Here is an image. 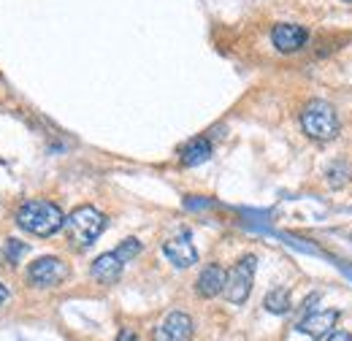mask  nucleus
Returning a JSON list of instances; mask_svg holds the SVG:
<instances>
[{
  "instance_id": "nucleus-1",
  "label": "nucleus",
  "mask_w": 352,
  "mask_h": 341,
  "mask_svg": "<svg viewBox=\"0 0 352 341\" xmlns=\"http://www.w3.org/2000/svg\"><path fill=\"white\" fill-rule=\"evenodd\" d=\"M16 225L30 233V236H38V239H49L54 236L57 230H63L65 225V214L57 204L52 201H41V198H33V201H25L19 204L16 209Z\"/></svg>"
},
{
  "instance_id": "nucleus-2",
  "label": "nucleus",
  "mask_w": 352,
  "mask_h": 341,
  "mask_svg": "<svg viewBox=\"0 0 352 341\" xmlns=\"http://www.w3.org/2000/svg\"><path fill=\"white\" fill-rule=\"evenodd\" d=\"M106 225H109V219H106L103 212H98L95 206H79V209H74L65 217L63 228H65L68 241H71L74 250H89L100 239Z\"/></svg>"
},
{
  "instance_id": "nucleus-3",
  "label": "nucleus",
  "mask_w": 352,
  "mask_h": 341,
  "mask_svg": "<svg viewBox=\"0 0 352 341\" xmlns=\"http://www.w3.org/2000/svg\"><path fill=\"white\" fill-rule=\"evenodd\" d=\"M301 128L307 133L311 141H320V144H328L339 135L342 122H339V114L336 109L328 103V100H309L307 106L301 109Z\"/></svg>"
},
{
  "instance_id": "nucleus-4",
  "label": "nucleus",
  "mask_w": 352,
  "mask_h": 341,
  "mask_svg": "<svg viewBox=\"0 0 352 341\" xmlns=\"http://www.w3.org/2000/svg\"><path fill=\"white\" fill-rule=\"evenodd\" d=\"M255 268H258V257L255 255H244L230 271H225V287H222V296L241 306L244 300L250 298L252 293V282H255Z\"/></svg>"
},
{
  "instance_id": "nucleus-5",
  "label": "nucleus",
  "mask_w": 352,
  "mask_h": 341,
  "mask_svg": "<svg viewBox=\"0 0 352 341\" xmlns=\"http://www.w3.org/2000/svg\"><path fill=\"white\" fill-rule=\"evenodd\" d=\"M68 274H71V268L60 257H38L28 268V282L38 290H49V287H60L68 279Z\"/></svg>"
},
{
  "instance_id": "nucleus-6",
  "label": "nucleus",
  "mask_w": 352,
  "mask_h": 341,
  "mask_svg": "<svg viewBox=\"0 0 352 341\" xmlns=\"http://www.w3.org/2000/svg\"><path fill=\"white\" fill-rule=\"evenodd\" d=\"M195 336V322L184 311H171L152 333V341H192Z\"/></svg>"
},
{
  "instance_id": "nucleus-7",
  "label": "nucleus",
  "mask_w": 352,
  "mask_h": 341,
  "mask_svg": "<svg viewBox=\"0 0 352 341\" xmlns=\"http://www.w3.org/2000/svg\"><path fill=\"white\" fill-rule=\"evenodd\" d=\"M271 41L282 54H290V52H298L301 46H307L309 30L301 25H293V22H282L271 30Z\"/></svg>"
},
{
  "instance_id": "nucleus-8",
  "label": "nucleus",
  "mask_w": 352,
  "mask_h": 341,
  "mask_svg": "<svg viewBox=\"0 0 352 341\" xmlns=\"http://www.w3.org/2000/svg\"><path fill=\"white\" fill-rule=\"evenodd\" d=\"M163 255L168 257V263H171L174 268H190V265L198 263V250H195V244L190 241L187 233L168 239V241L163 244Z\"/></svg>"
},
{
  "instance_id": "nucleus-9",
  "label": "nucleus",
  "mask_w": 352,
  "mask_h": 341,
  "mask_svg": "<svg viewBox=\"0 0 352 341\" xmlns=\"http://www.w3.org/2000/svg\"><path fill=\"white\" fill-rule=\"evenodd\" d=\"M339 322V311L336 309H328V311H309L307 317L298 322V331L307 333L311 339H322L328 336Z\"/></svg>"
},
{
  "instance_id": "nucleus-10",
  "label": "nucleus",
  "mask_w": 352,
  "mask_h": 341,
  "mask_svg": "<svg viewBox=\"0 0 352 341\" xmlns=\"http://www.w3.org/2000/svg\"><path fill=\"white\" fill-rule=\"evenodd\" d=\"M122 271H125V263L114 255V252H106V255L95 257V263L89 268L92 279L100 282V285H117L120 276H122Z\"/></svg>"
},
{
  "instance_id": "nucleus-11",
  "label": "nucleus",
  "mask_w": 352,
  "mask_h": 341,
  "mask_svg": "<svg viewBox=\"0 0 352 341\" xmlns=\"http://www.w3.org/2000/svg\"><path fill=\"white\" fill-rule=\"evenodd\" d=\"M222 287H225V268L217 263L206 265L195 282V290L201 298H217V296H222Z\"/></svg>"
},
{
  "instance_id": "nucleus-12",
  "label": "nucleus",
  "mask_w": 352,
  "mask_h": 341,
  "mask_svg": "<svg viewBox=\"0 0 352 341\" xmlns=\"http://www.w3.org/2000/svg\"><path fill=\"white\" fill-rule=\"evenodd\" d=\"M212 157V141L209 138H204V135H198V138H192V141H187L184 146H182V166L184 168H195V166H201V163H206Z\"/></svg>"
},
{
  "instance_id": "nucleus-13",
  "label": "nucleus",
  "mask_w": 352,
  "mask_h": 341,
  "mask_svg": "<svg viewBox=\"0 0 352 341\" xmlns=\"http://www.w3.org/2000/svg\"><path fill=\"white\" fill-rule=\"evenodd\" d=\"M325 176H328V184H331L333 190H342V187H347V184L352 182V163H347V160H336V163L328 166Z\"/></svg>"
},
{
  "instance_id": "nucleus-14",
  "label": "nucleus",
  "mask_w": 352,
  "mask_h": 341,
  "mask_svg": "<svg viewBox=\"0 0 352 341\" xmlns=\"http://www.w3.org/2000/svg\"><path fill=\"white\" fill-rule=\"evenodd\" d=\"M263 306L265 311H271V314H287L293 309V300H290V293L285 287H276V290H271L265 296Z\"/></svg>"
},
{
  "instance_id": "nucleus-15",
  "label": "nucleus",
  "mask_w": 352,
  "mask_h": 341,
  "mask_svg": "<svg viewBox=\"0 0 352 341\" xmlns=\"http://www.w3.org/2000/svg\"><path fill=\"white\" fill-rule=\"evenodd\" d=\"M138 252H141V241H138V239H125V241H122V244L114 250V255L120 257L122 263H131Z\"/></svg>"
},
{
  "instance_id": "nucleus-16",
  "label": "nucleus",
  "mask_w": 352,
  "mask_h": 341,
  "mask_svg": "<svg viewBox=\"0 0 352 341\" xmlns=\"http://www.w3.org/2000/svg\"><path fill=\"white\" fill-rule=\"evenodd\" d=\"M22 252H28V247H25V244H19L16 239H11V241H8V257H11V263L22 255Z\"/></svg>"
},
{
  "instance_id": "nucleus-17",
  "label": "nucleus",
  "mask_w": 352,
  "mask_h": 341,
  "mask_svg": "<svg viewBox=\"0 0 352 341\" xmlns=\"http://www.w3.org/2000/svg\"><path fill=\"white\" fill-rule=\"evenodd\" d=\"M117 341H141V339H138V333H135L133 328H125V331H120Z\"/></svg>"
},
{
  "instance_id": "nucleus-18",
  "label": "nucleus",
  "mask_w": 352,
  "mask_h": 341,
  "mask_svg": "<svg viewBox=\"0 0 352 341\" xmlns=\"http://www.w3.org/2000/svg\"><path fill=\"white\" fill-rule=\"evenodd\" d=\"M328 341H352V336L350 333H344V331H336V333L328 336Z\"/></svg>"
},
{
  "instance_id": "nucleus-19",
  "label": "nucleus",
  "mask_w": 352,
  "mask_h": 341,
  "mask_svg": "<svg viewBox=\"0 0 352 341\" xmlns=\"http://www.w3.org/2000/svg\"><path fill=\"white\" fill-rule=\"evenodd\" d=\"M6 298H8V287H6V285H0V303H3Z\"/></svg>"
},
{
  "instance_id": "nucleus-20",
  "label": "nucleus",
  "mask_w": 352,
  "mask_h": 341,
  "mask_svg": "<svg viewBox=\"0 0 352 341\" xmlns=\"http://www.w3.org/2000/svg\"><path fill=\"white\" fill-rule=\"evenodd\" d=\"M344 3H352V0H344Z\"/></svg>"
}]
</instances>
